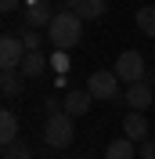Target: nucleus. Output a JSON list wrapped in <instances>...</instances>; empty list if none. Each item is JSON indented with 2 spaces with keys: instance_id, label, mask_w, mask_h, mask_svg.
Masks as SVG:
<instances>
[{
  "instance_id": "nucleus-9",
  "label": "nucleus",
  "mask_w": 155,
  "mask_h": 159,
  "mask_svg": "<svg viewBox=\"0 0 155 159\" xmlns=\"http://www.w3.org/2000/svg\"><path fill=\"white\" fill-rule=\"evenodd\" d=\"M51 22H54V15H51V7L43 0H33L29 7H25V29H43Z\"/></svg>"
},
{
  "instance_id": "nucleus-17",
  "label": "nucleus",
  "mask_w": 155,
  "mask_h": 159,
  "mask_svg": "<svg viewBox=\"0 0 155 159\" xmlns=\"http://www.w3.org/2000/svg\"><path fill=\"white\" fill-rule=\"evenodd\" d=\"M22 43H25V51H43V36H40L36 29H25V33H22Z\"/></svg>"
},
{
  "instance_id": "nucleus-1",
  "label": "nucleus",
  "mask_w": 155,
  "mask_h": 159,
  "mask_svg": "<svg viewBox=\"0 0 155 159\" xmlns=\"http://www.w3.org/2000/svg\"><path fill=\"white\" fill-rule=\"evenodd\" d=\"M47 40L58 51H72L79 40H83V18H79L76 11H58L54 22L47 25Z\"/></svg>"
},
{
  "instance_id": "nucleus-20",
  "label": "nucleus",
  "mask_w": 155,
  "mask_h": 159,
  "mask_svg": "<svg viewBox=\"0 0 155 159\" xmlns=\"http://www.w3.org/2000/svg\"><path fill=\"white\" fill-rule=\"evenodd\" d=\"M79 4L83 0H61V11H79Z\"/></svg>"
},
{
  "instance_id": "nucleus-10",
  "label": "nucleus",
  "mask_w": 155,
  "mask_h": 159,
  "mask_svg": "<svg viewBox=\"0 0 155 159\" xmlns=\"http://www.w3.org/2000/svg\"><path fill=\"white\" fill-rule=\"evenodd\" d=\"M43 69H47V54H43V51H25V58H22V65H18L22 76L25 80H40Z\"/></svg>"
},
{
  "instance_id": "nucleus-3",
  "label": "nucleus",
  "mask_w": 155,
  "mask_h": 159,
  "mask_svg": "<svg viewBox=\"0 0 155 159\" xmlns=\"http://www.w3.org/2000/svg\"><path fill=\"white\" fill-rule=\"evenodd\" d=\"M112 72L119 76V83H141V80L148 76V65H144V54L141 51H123L116 58V65H112Z\"/></svg>"
},
{
  "instance_id": "nucleus-12",
  "label": "nucleus",
  "mask_w": 155,
  "mask_h": 159,
  "mask_svg": "<svg viewBox=\"0 0 155 159\" xmlns=\"http://www.w3.org/2000/svg\"><path fill=\"white\" fill-rule=\"evenodd\" d=\"M137 156V145L130 138H116V141H108V148H105V159H134Z\"/></svg>"
},
{
  "instance_id": "nucleus-8",
  "label": "nucleus",
  "mask_w": 155,
  "mask_h": 159,
  "mask_svg": "<svg viewBox=\"0 0 155 159\" xmlns=\"http://www.w3.org/2000/svg\"><path fill=\"white\" fill-rule=\"evenodd\" d=\"M123 138H130L134 145H144L148 141V119H144V112H126L123 116Z\"/></svg>"
},
{
  "instance_id": "nucleus-6",
  "label": "nucleus",
  "mask_w": 155,
  "mask_h": 159,
  "mask_svg": "<svg viewBox=\"0 0 155 159\" xmlns=\"http://www.w3.org/2000/svg\"><path fill=\"white\" fill-rule=\"evenodd\" d=\"M123 101L130 105V112H148V109H152V101H155V90H152L148 80H141V83H130V87H126Z\"/></svg>"
},
{
  "instance_id": "nucleus-4",
  "label": "nucleus",
  "mask_w": 155,
  "mask_h": 159,
  "mask_svg": "<svg viewBox=\"0 0 155 159\" xmlns=\"http://www.w3.org/2000/svg\"><path fill=\"white\" fill-rule=\"evenodd\" d=\"M87 90L94 101H119V76L108 69H97V72H90Z\"/></svg>"
},
{
  "instance_id": "nucleus-2",
  "label": "nucleus",
  "mask_w": 155,
  "mask_h": 159,
  "mask_svg": "<svg viewBox=\"0 0 155 159\" xmlns=\"http://www.w3.org/2000/svg\"><path fill=\"white\" fill-rule=\"evenodd\" d=\"M72 138H76V119L72 116H65V112L47 116V123H43V145L47 148H69Z\"/></svg>"
},
{
  "instance_id": "nucleus-14",
  "label": "nucleus",
  "mask_w": 155,
  "mask_h": 159,
  "mask_svg": "<svg viewBox=\"0 0 155 159\" xmlns=\"http://www.w3.org/2000/svg\"><path fill=\"white\" fill-rule=\"evenodd\" d=\"M0 90H4L7 98L22 94V76H18V69H4V72H0Z\"/></svg>"
},
{
  "instance_id": "nucleus-16",
  "label": "nucleus",
  "mask_w": 155,
  "mask_h": 159,
  "mask_svg": "<svg viewBox=\"0 0 155 159\" xmlns=\"http://www.w3.org/2000/svg\"><path fill=\"white\" fill-rule=\"evenodd\" d=\"M4 159H33V148L25 145V141H15V145L4 148Z\"/></svg>"
},
{
  "instance_id": "nucleus-7",
  "label": "nucleus",
  "mask_w": 155,
  "mask_h": 159,
  "mask_svg": "<svg viewBox=\"0 0 155 159\" xmlns=\"http://www.w3.org/2000/svg\"><path fill=\"white\" fill-rule=\"evenodd\" d=\"M90 105H94L90 90H69L65 98H61V112H65V116H72V119L87 116V112H90Z\"/></svg>"
},
{
  "instance_id": "nucleus-18",
  "label": "nucleus",
  "mask_w": 155,
  "mask_h": 159,
  "mask_svg": "<svg viewBox=\"0 0 155 159\" xmlns=\"http://www.w3.org/2000/svg\"><path fill=\"white\" fill-rule=\"evenodd\" d=\"M137 156H141V159H155V141L148 138L144 145H137Z\"/></svg>"
},
{
  "instance_id": "nucleus-11",
  "label": "nucleus",
  "mask_w": 155,
  "mask_h": 159,
  "mask_svg": "<svg viewBox=\"0 0 155 159\" xmlns=\"http://www.w3.org/2000/svg\"><path fill=\"white\" fill-rule=\"evenodd\" d=\"M0 141H4V148L18 141V116H15L11 109L0 112Z\"/></svg>"
},
{
  "instance_id": "nucleus-15",
  "label": "nucleus",
  "mask_w": 155,
  "mask_h": 159,
  "mask_svg": "<svg viewBox=\"0 0 155 159\" xmlns=\"http://www.w3.org/2000/svg\"><path fill=\"white\" fill-rule=\"evenodd\" d=\"M137 29L144 33V36H155V4L137 11Z\"/></svg>"
},
{
  "instance_id": "nucleus-13",
  "label": "nucleus",
  "mask_w": 155,
  "mask_h": 159,
  "mask_svg": "<svg viewBox=\"0 0 155 159\" xmlns=\"http://www.w3.org/2000/svg\"><path fill=\"white\" fill-rule=\"evenodd\" d=\"M105 11H108V0H83L76 15H79L83 22H97L101 15H105Z\"/></svg>"
},
{
  "instance_id": "nucleus-19",
  "label": "nucleus",
  "mask_w": 155,
  "mask_h": 159,
  "mask_svg": "<svg viewBox=\"0 0 155 159\" xmlns=\"http://www.w3.org/2000/svg\"><path fill=\"white\" fill-rule=\"evenodd\" d=\"M22 7V0H0V11L4 15H11V11H18Z\"/></svg>"
},
{
  "instance_id": "nucleus-5",
  "label": "nucleus",
  "mask_w": 155,
  "mask_h": 159,
  "mask_svg": "<svg viewBox=\"0 0 155 159\" xmlns=\"http://www.w3.org/2000/svg\"><path fill=\"white\" fill-rule=\"evenodd\" d=\"M22 58H25V43H22V36H0V72L4 69H18Z\"/></svg>"
}]
</instances>
